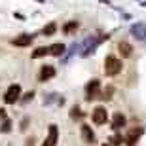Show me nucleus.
Listing matches in <instances>:
<instances>
[{"label": "nucleus", "mask_w": 146, "mask_h": 146, "mask_svg": "<svg viewBox=\"0 0 146 146\" xmlns=\"http://www.w3.org/2000/svg\"><path fill=\"white\" fill-rule=\"evenodd\" d=\"M121 72V61L114 55H108L104 59V74L106 76H116Z\"/></svg>", "instance_id": "1"}, {"label": "nucleus", "mask_w": 146, "mask_h": 146, "mask_svg": "<svg viewBox=\"0 0 146 146\" xmlns=\"http://www.w3.org/2000/svg\"><path fill=\"white\" fill-rule=\"evenodd\" d=\"M19 97H21V86H19V84H11V86L8 87L6 95H4V101L8 104H13L15 101H19Z\"/></svg>", "instance_id": "2"}, {"label": "nucleus", "mask_w": 146, "mask_h": 146, "mask_svg": "<svg viewBox=\"0 0 146 146\" xmlns=\"http://www.w3.org/2000/svg\"><path fill=\"white\" fill-rule=\"evenodd\" d=\"M91 118H93V123H97V125H103V123H106V119H108V114H106V108H103V106H97V108L93 110Z\"/></svg>", "instance_id": "3"}, {"label": "nucleus", "mask_w": 146, "mask_h": 146, "mask_svg": "<svg viewBox=\"0 0 146 146\" xmlns=\"http://www.w3.org/2000/svg\"><path fill=\"white\" fill-rule=\"evenodd\" d=\"M99 87H101L99 80H91V82H89V84L86 86V93H87V99H89V101H91V99H97Z\"/></svg>", "instance_id": "4"}, {"label": "nucleus", "mask_w": 146, "mask_h": 146, "mask_svg": "<svg viewBox=\"0 0 146 146\" xmlns=\"http://www.w3.org/2000/svg\"><path fill=\"white\" fill-rule=\"evenodd\" d=\"M33 40H34L33 34H21L19 38H13L11 44H13V46H19V48H25V46H31Z\"/></svg>", "instance_id": "5"}, {"label": "nucleus", "mask_w": 146, "mask_h": 146, "mask_svg": "<svg viewBox=\"0 0 146 146\" xmlns=\"http://www.w3.org/2000/svg\"><path fill=\"white\" fill-rule=\"evenodd\" d=\"M141 135H142V129L139 127V129H133V131H129V135H127V139H125V144L127 146H135L137 144V141L141 139Z\"/></svg>", "instance_id": "6"}, {"label": "nucleus", "mask_w": 146, "mask_h": 146, "mask_svg": "<svg viewBox=\"0 0 146 146\" xmlns=\"http://www.w3.org/2000/svg\"><path fill=\"white\" fill-rule=\"evenodd\" d=\"M57 137H59V133H57V125H51V127H49V133H48V139H46V142H44V146H55V144H57Z\"/></svg>", "instance_id": "7"}, {"label": "nucleus", "mask_w": 146, "mask_h": 146, "mask_svg": "<svg viewBox=\"0 0 146 146\" xmlns=\"http://www.w3.org/2000/svg\"><path fill=\"white\" fill-rule=\"evenodd\" d=\"M82 139H84V142H87V144H93V142H95V133L91 131L89 125H82Z\"/></svg>", "instance_id": "8"}, {"label": "nucleus", "mask_w": 146, "mask_h": 146, "mask_svg": "<svg viewBox=\"0 0 146 146\" xmlns=\"http://www.w3.org/2000/svg\"><path fill=\"white\" fill-rule=\"evenodd\" d=\"M53 76H55V68L51 65H44L42 66V70H40V80L42 82L49 80V78H53Z\"/></svg>", "instance_id": "9"}, {"label": "nucleus", "mask_w": 146, "mask_h": 146, "mask_svg": "<svg viewBox=\"0 0 146 146\" xmlns=\"http://www.w3.org/2000/svg\"><path fill=\"white\" fill-rule=\"evenodd\" d=\"M123 125H125V116H123V114H116V116H114V121H112V129H116V131H118V129H121V127H123Z\"/></svg>", "instance_id": "10"}, {"label": "nucleus", "mask_w": 146, "mask_h": 146, "mask_svg": "<svg viewBox=\"0 0 146 146\" xmlns=\"http://www.w3.org/2000/svg\"><path fill=\"white\" fill-rule=\"evenodd\" d=\"M118 49H119V53L123 55V57H129L131 51H133L131 44H127V42H119V44H118Z\"/></svg>", "instance_id": "11"}, {"label": "nucleus", "mask_w": 146, "mask_h": 146, "mask_svg": "<svg viewBox=\"0 0 146 146\" xmlns=\"http://www.w3.org/2000/svg\"><path fill=\"white\" fill-rule=\"evenodd\" d=\"M49 53L51 55H55V57H61L63 55V51H65V46L63 44H53V46H49Z\"/></svg>", "instance_id": "12"}, {"label": "nucleus", "mask_w": 146, "mask_h": 146, "mask_svg": "<svg viewBox=\"0 0 146 146\" xmlns=\"http://www.w3.org/2000/svg\"><path fill=\"white\" fill-rule=\"evenodd\" d=\"M48 53H49V49H48V48H36V49H34V53H33V59L44 57V55H48Z\"/></svg>", "instance_id": "13"}, {"label": "nucleus", "mask_w": 146, "mask_h": 146, "mask_svg": "<svg viewBox=\"0 0 146 146\" xmlns=\"http://www.w3.org/2000/svg\"><path fill=\"white\" fill-rule=\"evenodd\" d=\"M78 29V21H70V23H66L65 27H63V31H65L66 34H70L72 31H76Z\"/></svg>", "instance_id": "14"}, {"label": "nucleus", "mask_w": 146, "mask_h": 146, "mask_svg": "<svg viewBox=\"0 0 146 146\" xmlns=\"http://www.w3.org/2000/svg\"><path fill=\"white\" fill-rule=\"evenodd\" d=\"M55 31H57V27H55V23H49L48 27L44 29V34H53Z\"/></svg>", "instance_id": "15"}, {"label": "nucleus", "mask_w": 146, "mask_h": 146, "mask_svg": "<svg viewBox=\"0 0 146 146\" xmlns=\"http://www.w3.org/2000/svg\"><path fill=\"white\" fill-rule=\"evenodd\" d=\"M125 139H121V135H114L112 139H110V142H112L114 146H118V144H121V142H123Z\"/></svg>", "instance_id": "16"}, {"label": "nucleus", "mask_w": 146, "mask_h": 146, "mask_svg": "<svg viewBox=\"0 0 146 146\" xmlns=\"http://www.w3.org/2000/svg\"><path fill=\"white\" fill-rule=\"evenodd\" d=\"M133 33L135 34H139V38H144V29L139 25V27H133Z\"/></svg>", "instance_id": "17"}, {"label": "nucleus", "mask_w": 146, "mask_h": 146, "mask_svg": "<svg viewBox=\"0 0 146 146\" xmlns=\"http://www.w3.org/2000/svg\"><path fill=\"white\" fill-rule=\"evenodd\" d=\"M10 127H11L10 121H4V127H2V131H10Z\"/></svg>", "instance_id": "18"}, {"label": "nucleus", "mask_w": 146, "mask_h": 146, "mask_svg": "<svg viewBox=\"0 0 146 146\" xmlns=\"http://www.w3.org/2000/svg\"><path fill=\"white\" fill-rule=\"evenodd\" d=\"M4 118H6V114H4V110L0 108V119H4Z\"/></svg>", "instance_id": "19"}, {"label": "nucleus", "mask_w": 146, "mask_h": 146, "mask_svg": "<svg viewBox=\"0 0 146 146\" xmlns=\"http://www.w3.org/2000/svg\"><path fill=\"white\" fill-rule=\"evenodd\" d=\"M103 146H112V144H103Z\"/></svg>", "instance_id": "20"}]
</instances>
